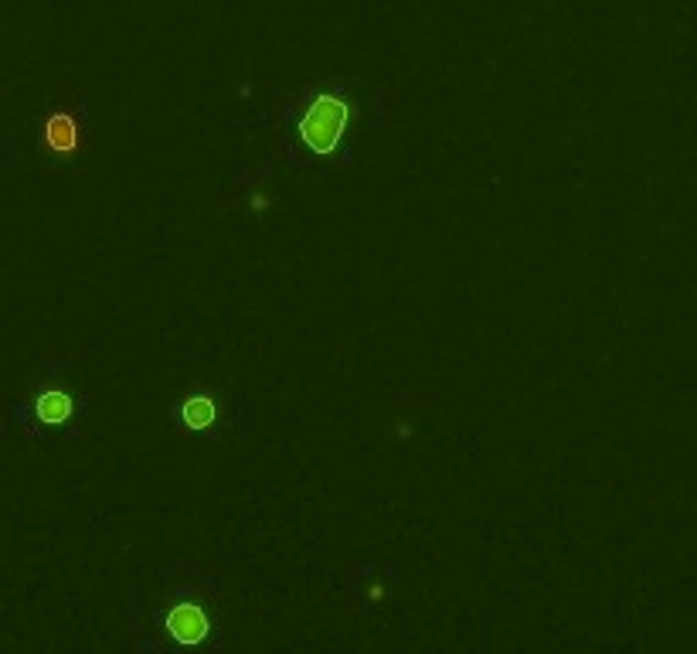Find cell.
I'll use <instances>...</instances> for the list:
<instances>
[{"mask_svg": "<svg viewBox=\"0 0 697 654\" xmlns=\"http://www.w3.org/2000/svg\"><path fill=\"white\" fill-rule=\"evenodd\" d=\"M347 123H351L347 99L341 92H317L296 120V137L309 154L333 158L347 134Z\"/></svg>", "mask_w": 697, "mask_h": 654, "instance_id": "1", "label": "cell"}, {"mask_svg": "<svg viewBox=\"0 0 697 654\" xmlns=\"http://www.w3.org/2000/svg\"><path fill=\"white\" fill-rule=\"evenodd\" d=\"M164 624H167V634L180 647H198L212 634V620H208V614H204V607H198V603H177V607L167 611Z\"/></svg>", "mask_w": 697, "mask_h": 654, "instance_id": "2", "label": "cell"}, {"mask_svg": "<svg viewBox=\"0 0 697 654\" xmlns=\"http://www.w3.org/2000/svg\"><path fill=\"white\" fill-rule=\"evenodd\" d=\"M75 413V399L65 389H48L35 399V416L41 426H65Z\"/></svg>", "mask_w": 697, "mask_h": 654, "instance_id": "5", "label": "cell"}, {"mask_svg": "<svg viewBox=\"0 0 697 654\" xmlns=\"http://www.w3.org/2000/svg\"><path fill=\"white\" fill-rule=\"evenodd\" d=\"M41 143L45 150H51V154H75V150L83 147V123L75 113H51L45 120V127H41Z\"/></svg>", "mask_w": 697, "mask_h": 654, "instance_id": "3", "label": "cell"}, {"mask_svg": "<svg viewBox=\"0 0 697 654\" xmlns=\"http://www.w3.org/2000/svg\"><path fill=\"white\" fill-rule=\"evenodd\" d=\"M174 419L185 433H208L218 419V406L212 395L198 392V395H188L185 402H177Z\"/></svg>", "mask_w": 697, "mask_h": 654, "instance_id": "4", "label": "cell"}]
</instances>
